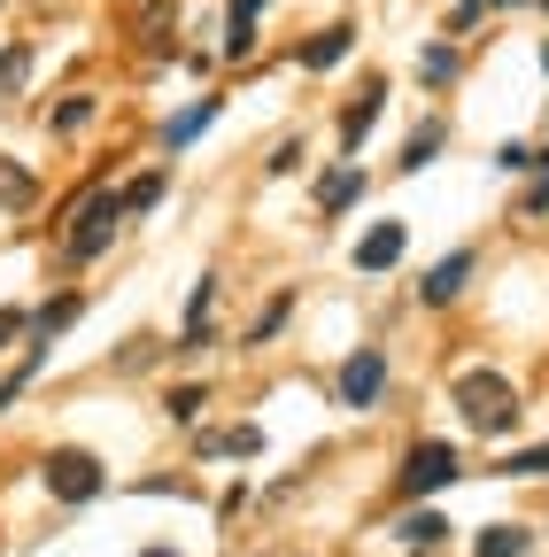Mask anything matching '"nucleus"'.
I'll return each instance as SVG.
<instances>
[{"mask_svg": "<svg viewBox=\"0 0 549 557\" xmlns=\"http://www.w3.org/2000/svg\"><path fill=\"white\" fill-rule=\"evenodd\" d=\"M457 410H464V426L488 434V442L519 426V395H511V380H496V372H464V380H457Z\"/></svg>", "mask_w": 549, "mask_h": 557, "instance_id": "obj_1", "label": "nucleus"}, {"mask_svg": "<svg viewBox=\"0 0 549 557\" xmlns=\"http://www.w3.org/2000/svg\"><path fill=\"white\" fill-rule=\"evenodd\" d=\"M101 487H109V472H101L93 449H54V457H47V496H54V504H93Z\"/></svg>", "mask_w": 549, "mask_h": 557, "instance_id": "obj_2", "label": "nucleus"}, {"mask_svg": "<svg viewBox=\"0 0 549 557\" xmlns=\"http://www.w3.org/2000/svg\"><path fill=\"white\" fill-rule=\"evenodd\" d=\"M116 225H124V201H116V194H93V201L78 209V225L62 233V256H71V263H93V256L116 240Z\"/></svg>", "mask_w": 549, "mask_h": 557, "instance_id": "obj_3", "label": "nucleus"}, {"mask_svg": "<svg viewBox=\"0 0 549 557\" xmlns=\"http://www.w3.org/2000/svg\"><path fill=\"white\" fill-rule=\"evenodd\" d=\"M464 465H457V449L449 442H419L402 457V496H434V487H449Z\"/></svg>", "mask_w": 549, "mask_h": 557, "instance_id": "obj_4", "label": "nucleus"}, {"mask_svg": "<svg viewBox=\"0 0 549 557\" xmlns=\"http://www.w3.org/2000/svg\"><path fill=\"white\" fill-rule=\"evenodd\" d=\"M333 395L349 403V410H372L379 395H387V357L379 348H357L349 364H340V380H333Z\"/></svg>", "mask_w": 549, "mask_h": 557, "instance_id": "obj_5", "label": "nucleus"}, {"mask_svg": "<svg viewBox=\"0 0 549 557\" xmlns=\"http://www.w3.org/2000/svg\"><path fill=\"white\" fill-rule=\"evenodd\" d=\"M402 248H410V233H402L395 218H379V225L357 240V271H395V263H402Z\"/></svg>", "mask_w": 549, "mask_h": 557, "instance_id": "obj_6", "label": "nucleus"}, {"mask_svg": "<svg viewBox=\"0 0 549 557\" xmlns=\"http://www.w3.org/2000/svg\"><path fill=\"white\" fill-rule=\"evenodd\" d=\"M379 109H387V86H379V78H364V94L340 109V148H364V132L379 124Z\"/></svg>", "mask_w": 549, "mask_h": 557, "instance_id": "obj_7", "label": "nucleus"}, {"mask_svg": "<svg viewBox=\"0 0 549 557\" xmlns=\"http://www.w3.org/2000/svg\"><path fill=\"white\" fill-rule=\"evenodd\" d=\"M464 278H472V256L457 248V256H441V263L419 278V302H434V310H441V302H457V295H464Z\"/></svg>", "mask_w": 549, "mask_h": 557, "instance_id": "obj_8", "label": "nucleus"}, {"mask_svg": "<svg viewBox=\"0 0 549 557\" xmlns=\"http://www.w3.org/2000/svg\"><path fill=\"white\" fill-rule=\"evenodd\" d=\"M349 201H364V171H357V163H340V171L317 178V209H325V218H340Z\"/></svg>", "mask_w": 549, "mask_h": 557, "instance_id": "obj_9", "label": "nucleus"}, {"mask_svg": "<svg viewBox=\"0 0 549 557\" xmlns=\"http://www.w3.org/2000/svg\"><path fill=\"white\" fill-rule=\"evenodd\" d=\"M194 449H201V457H263V426H248V418H240V426H225V434H201Z\"/></svg>", "mask_w": 549, "mask_h": 557, "instance_id": "obj_10", "label": "nucleus"}, {"mask_svg": "<svg viewBox=\"0 0 549 557\" xmlns=\"http://www.w3.org/2000/svg\"><path fill=\"white\" fill-rule=\"evenodd\" d=\"M210 116H217V94H201L186 116H171V124H163V148H171V156H178V148H194V139L210 132Z\"/></svg>", "mask_w": 549, "mask_h": 557, "instance_id": "obj_11", "label": "nucleus"}, {"mask_svg": "<svg viewBox=\"0 0 549 557\" xmlns=\"http://www.w3.org/2000/svg\"><path fill=\"white\" fill-rule=\"evenodd\" d=\"M441 534H449V519H441L434 504H426V511H402V519H395V542H402V549H434Z\"/></svg>", "mask_w": 549, "mask_h": 557, "instance_id": "obj_12", "label": "nucleus"}, {"mask_svg": "<svg viewBox=\"0 0 549 557\" xmlns=\"http://www.w3.org/2000/svg\"><path fill=\"white\" fill-rule=\"evenodd\" d=\"M32 201H39V178H32L24 163H9V156H0V209H9V218H24Z\"/></svg>", "mask_w": 549, "mask_h": 557, "instance_id": "obj_13", "label": "nucleus"}, {"mask_svg": "<svg viewBox=\"0 0 549 557\" xmlns=\"http://www.w3.org/2000/svg\"><path fill=\"white\" fill-rule=\"evenodd\" d=\"M349 47H357V32H349V24H333V32H317V39L302 47V70H333Z\"/></svg>", "mask_w": 549, "mask_h": 557, "instance_id": "obj_14", "label": "nucleus"}, {"mask_svg": "<svg viewBox=\"0 0 549 557\" xmlns=\"http://www.w3.org/2000/svg\"><path fill=\"white\" fill-rule=\"evenodd\" d=\"M78 310H86L78 295H54V302H39V310H32V333H39V341H54L62 325H78Z\"/></svg>", "mask_w": 549, "mask_h": 557, "instance_id": "obj_15", "label": "nucleus"}, {"mask_svg": "<svg viewBox=\"0 0 549 557\" xmlns=\"http://www.w3.org/2000/svg\"><path fill=\"white\" fill-rule=\"evenodd\" d=\"M534 527H479V557H526Z\"/></svg>", "mask_w": 549, "mask_h": 557, "instance_id": "obj_16", "label": "nucleus"}, {"mask_svg": "<svg viewBox=\"0 0 549 557\" xmlns=\"http://www.w3.org/2000/svg\"><path fill=\"white\" fill-rule=\"evenodd\" d=\"M116 201H124V218H148V209L163 201V171H140V178H132V186L116 194Z\"/></svg>", "mask_w": 549, "mask_h": 557, "instance_id": "obj_17", "label": "nucleus"}, {"mask_svg": "<svg viewBox=\"0 0 549 557\" xmlns=\"http://www.w3.org/2000/svg\"><path fill=\"white\" fill-rule=\"evenodd\" d=\"M419 78H426V86H449V78H457V47H449V39L419 47Z\"/></svg>", "mask_w": 549, "mask_h": 557, "instance_id": "obj_18", "label": "nucleus"}, {"mask_svg": "<svg viewBox=\"0 0 549 557\" xmlns=\"http://www.w3.org/2000/svg\"><path fill=\"white\" fill-rule=\"evenodd\" d=\"M24 78H32V47L16 39L9 54H0V101H16V94H24Z\"/></svg>", "mask_w": 549, "mask_h": 557, "instance_id": "obj_19", "label": "nucleus"}, {"mask_svg": "<svg viewBox=\"0 0 549 557\" xmlns=\"http://www.w3.org/2000/svg\"><path fill=\"white\" fill-rule=\"evenodd\" d=\"M441 139H449L441 124H419V132H410V148H402V171H426V163L441 156Z\"/></svg>", "mask_w": 549, "mask_h": 557, "instance_id": "obj_20", "label": "nucleus"}, {"mask_svg": "<svg viewBox=\"0 0 549 557\" xmlns=\"http://www.w3.org/2000/svg\"><path fill=\"white\" fill-rule=\"evenodd\" d=\"M287 310H295V295H271V302H263V318L248 325V348H263L271 333H279V325H287Z\"/></svg>", "mask_w": 549, "mask_h": 557, "instance_id": "obj_21", "label": "nucleus"}, {"mask_svg": "<svg viewBox=\"0 0 549 557\" xmlns=\"http://www.w3.org/2000/svg\"><path fill=\"white\" fill-rule=\"evenodd\" d=\"M201 403H210V387H171V395H163V418H171V426H186V418H201Z\"/></svg>", "mask_w": 549, "mask_h": 557, "instance_id": "obj_22", "label": "nucleus"}, {"mask_svg": "<svg viewBox=\"0 0 549 557\" xmlns=\"http://www.w3.org/2000/svg\"><path fill=\"white\" fill-rule=\"evenodd\" d=\"M255 54V16H225V62H248Z\"/></svg>", "mask_w": 549, "mask_h": 557, "instance_id": "obj_23", "label": "nucleus"}, {"mask_svg": "<svg viewBox=\"0 0 549 557\" xmlns=\"http://www.w3.org/2000/svg\"><path fill=\"white\" fill-rule=\"evenodd\" d=\"M496 472H511V480H534V472H549V442H541V449H519V457H503Z\"/></svg>", "mask_w": 549, "mask_h": 557, "instance_id": "obj_24", "label": "nucleus"}, {"mask_svg": "<svg viewBox=\"0 0 549 557\" xmlns=\"http://www.w3.org/2000/svg\"><path fill=\"white\" fill-rule=\"evenodd\" d=\"M78 124H93V94H78V101L54 109V132H78Z\"/></svg>", "mask_w": 549, "mask_h": 557, "instance_id": "obj_25", "label": "nucleus"}, {"mask_svg": "<svg viewBox=\"0 0 549 557\" xmlns=\"http://www.w3.org/2000/svg\"><path fill=\"white\" fill-rule=\"evenodd\" d=\"M488 9H511V0H464V9H457V16H449V32H472V24H479V16H488Z\"/></svg>", "mask_w": 549, "mask_h": 557, "instance_id": "obj_26", "label": "nucleus"}, {"mask_svg": "<svg viewBox=\"0 0 549 557\" xmlns=\"http://www.w3.org/2000/svg\"><path fill=\"white\" fill-rule=\"evenodd\" d=\"M519 209H526V218H541V209H549V163H541V178L526 186V201H519Z\"/></svg>", "mask_w": 549, "mask_h": 557, "instance_id": "obj_27", "label": "nucleus"}, {"mask_svg": "<svg viewBox=\"0 0 549 557\" xmlns=\"http://www.w3.org/2000/svg\"><path fill=\"white\" fill-rule=\"evenodd\" d=\"M24 325H32V318H24V310H0V348H9V341H16V333H24Z\"/></svg>", "mask_w": 549, "mask_h": 557, "instance_id": "obj_28", "label": "nucleus"}, {"mask_svg": "<svg viewBox=\"0 0 549 557\" xmlns=\"http://www.w3.org/2000/svg\"><path fill=\"white\" fill-rule=\"evenodd\" d=\"M263 9H271V0H233V9H225V16H263Z\"/></svg>", "mask_w": 549, "mask_h": 557, "instance_id": "obj_29", "label": "nucleus"}, {"mask_svg": "<svg viewBox=\"0 0 549 557\" xmlns=\"http://www.w3.org/2000/svg\"><path fill=\"white\" fill-rule=\"evenodd\" d=\"M148 557H178V549H148Z\"/></svg>", "mask_w": 549, "mask_h": 557, "instance_id": "obj_30", "label": "nucleus"}, {"mask_svg": "<svg viewBox=\"0 0 549 557\" xmlns=\"http://www.w3.org/2000/svg\"><path fill=\"white\" fill-rule=\"evenodd\" d=\"M541 70H549V47H541Z\"/></svg>", "mask_w": 549, "mask_h": 557, "instance_id": "obj_31", "label": "nucleus"}, {"mask_svg": "<svg viewBox=\"0 0 549 557\" xmlns=\"http://www.w3.org/2000/svg\"><path fill=\"white\" fill-rule=\"evenodd\" d=\"M541 9H549V0H541Z\"/></svg>", "mask_w": 549, "mask_h": 557, "instance_id": "obj_32", "label": "nucleus"}]
</instances>
